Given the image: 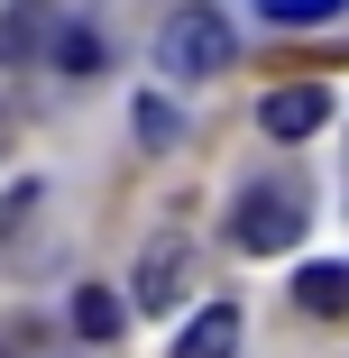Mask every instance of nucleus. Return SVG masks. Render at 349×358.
Returning <instances> with one entry per match:
<instances>
[{"label": "nucleus", "instance_id": "nucleus-1", "mask_svg": "<svg viewBox=\"0 0 349 358\" xmlns=\"http://www.w3.org/2000/svg\"><path fill=\"white\" fill-rule=\"evenodd\" d=\"M157 55H166V74H175V83H212V74H230L239 28H230L221 10H175L166 37H157Z\"/></svg>", "mask_w": 349, "mask_h": 358}, {"label": "nucleus", "instance_id": "nucleus-2", "mask_svg": "<svg viewBox=\"0 0 349 358\" xmlns=\"http://www.w3.org/2000/svg\"><path fill=\"white\" fill-rule=\"evenodd\" d=\"M230 239H239L248 257H266V248L304 239V193H294V184H257V193H239V211H230Z\"/></svg>", "mask_w": 349, "mask_h": 358}, {"label": "nucleus", "instance_id": "nucleus-3", "mask_svg": "<svg viewBox=\"0 0 349 358\" xmlns=\"http://www.w3.org/2000/svg\"><path fill=\"white\" fill-rule=\"evenodd\" d=\"M184 285H193V248H184V239H148L138 285H129V313H175Z\"/></svg>", "mask_w": 349, "mask_h": 358}, {"label": "nucleus", "instance_id": "nucleus-4", "mask_svg": "<svg viewBox=\"0 0 349 358\" xmlns=\"http://www.w3.org/2000/svg\"><path fill=\"white\" fill-rule=\"evenodd\" d=\"M257 129L276 138V148H294V138L331 129V92H322V83H276V92L257 101Z\"/></svg>", "mask_w": 349, "mask_h": 358}, {"label": "nucleus", "instance_id": "nucleus-5", "mask_svg": "<svg viewBox=\"0 0 349 358\" xmlns=\"http://www.w3.org/2000/svg\"><path fill=\"white\" fill-rule=\"evenodd\" d=\"M175 358H239V313H230V303H202V313L184 322Z\"/></svg>", "mask_w": 349, "mask_h": 358}, {"label": "nucleus", "instance_id": "nucleus-6", "mask_svg": "<svg viewBox=\"0 0 349 358\" xmlns=\"http://www.w3.org/2000/svg\"><path fill=\"white\" fill-rule=\"evenodd\" d=\"M294 313L340 322V313H349V266H294Z\"/></svg>", "mask_w": 349, "mask_h": 358}, {"label": "nucleus", "instance_id": "nucleus-7", "mask_svg": "<svg viewBox=\"0 0 349 358\" xmlns=\"http://www.w3.org/2000/svg\"><path fill=\"white\" fill-rule=\"evenodd\" d=\"M37 46H46V10L37 0H10L0 10V64H37Z\"/></svg>", "mask_w": 349, "mask_h": 358}, {"label": "nucleus", "instance_id": "nucleus-8", "mask_svg": "<svg viewBox=\"0 0 349 358\" xmlns=\"http://www.w3.org/2000/svg\"><path fill=\"white\" fill-rule=\"evenodd\" d=\"M74 331L83 340H120L129 331V303L111 294V285H74Z\"/></svg>", "mask_w": 349, "mask_h": 358}, {"label": "nucleus", "instance_id": "nucleus-9", "mask_svg": "<svg viewBox=\"0 0 349 358\" xmlns=\"http://www.w3.org/2000/svg\"><path fill=\"white\" fill-rule=\"evenodd\" d=\"M37 55H55L64 74H92V64H101V37H92V28H46V46H37Z\"/></svg>", "mask_w": 349, "mask_h": 358}, {"label": "nucleus", "instance_id": "nucleus-10", "mask_svg": "<svg viewBox=\"0 0 349 358\" xmlns=\"http://www.w3.org/2000/svg\"><path fill=\"white\" fill-rule=\"evenodd\" d=\"M331 10H340V0H266L276 28H313V19H331Z\"/></svg>", "mask_w": 349, "mask_h": 358}, {"label": "nucleus", "instance_id": "nucleus-11", "mask_svg": "<svg viewBox=\"0 0 349 358\" xmlns=\"http://www.w3.org/2000/svg\"><path fill=\"white\" fill-rule=\"evenodd\" d=\"M138 138H148V148H166V138H175V110H166V101H148V110H138Z\"/></svg>", "mask_w": 349, "mask_h": 358}, {"label": "nucleus", "instance_id": "nucleus-12", "mask_svg": "<svg viewBox=\"0 0 349 358\" xmlns=\"http://www.w3.org/2000/svg\"><path fill=\"white\" fill-rule=\"evenodd\" d=\"M10 138H19V120H10V110H0V157H10Z\"/></svg>", "mask_w": 349, "mask_h": 358}, {"label": "nucleus", "instance_id": "nucleus-13", "mask_svg": "<svg viewBox=\"0 0 349 358\" xmlns=\"http://www.w3.org/2000/svg\"><path fill=\"white\" fill-rule=\"evenodd\" d=\"M0 358H10V349H0Z\"/></svg>", "mask_w": 349, "mask_h": 358}]
</instances>
